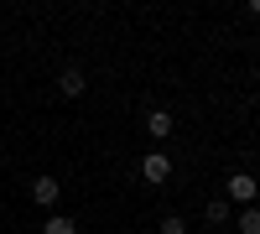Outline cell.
Returning a JSON list of instances; mask_svg holds the SVG:
<instances>
[{
  "instance_id": "obj_9",
  "label": "cell",
  "mask_w": 260,
  "mask_h": 234,
  "mask_svg": "<svg viewBox=\"0 0 260 234\" xmlns=\"http://www.w3.org/2000/svg\"><path fill=\"white\" fill-rule=\"evenodd\" d=\"M161 234H187V219H177V214H167V219H161Z\"/></svg>"
},
{
  "instance_id": "obj_4",
  "label": "cell",
  "mask_w": 260,
  "mask_h": 234,
  "mask_svg": "<svg viewBox=\"0 0 260 234\" xmlns=\"http://www.w3.org/2000/svg\"><path fill=\"white\" fill-rule=\"evenodd\" d=\"M146 130H151V141H167L177 125H172V115H167V110H151V115H146Z\"/></svg>"
},
{
  "instance_id": "obj_5",
  "label": "cell",
  "mask_w": 260,
  "mask_h": 234,
  "mask_svg": "<svg viewBox=\"0 0 260 234\" xmlns=\"http://www.w3.org/2000/svg\"><path fill=\"white\" fill-rule=\"evenodd\" d=\"M57 89H62V94H68V99H78L83 89H89V78H83L78 68H68V73H62V78H57Z\"/></svg>"
},
{
  "instance_id": "obj_3",
  "label": "cell",
  "mask_w": 260,
  "mask_h": 234,
  "mask_svg": "<svg viewBox=\"0 0 260 234\" xmlns=\"http://www.w3.org/2000/svg\"><path fill=\"white\" fill-rule=\"evenodd\" d=\"M31 203L37 208H52L57 203V177H31Z\"/></svg>"
},
{
  "instance_id": "obj_8",
  "label": "cell",
  "mask_w": 260,
  "mask_h": 234,
  "mask_svg": "<svg viewBox=\"0 0 260 234\" xmlns=\"http://www.w3.org/2000/svg\"><path fill=\"white\" fill-rule=\"evenodd\" d=\"M42 234H78V224H73V219H62V214H52Z\"/></svg>"
},
{
  "instance_id": "obj_6",
  "label": "cell",
  "mask_w": 260,
  "mask_h": 234,
  "mask_svg": "<svg viewBox=\"0 0 260 234\" xmlns=\"http://www.w3.org/2000/svg\"><path fill=\"white\" fill-rule=\"evenodd\" d=\"M203 214H208V224H224V219L234 214V208H229V198H213V203L203 208Z\"/></svg>"
},
{
  "instance_id": "obj_1",
  "label": "cell",
  "mask_w": 260,
  "mask_h": 234,
  "mask_svg": "<svg viewBox=\"0 0 260 234\" xmlns=\"http://www.w3.org/2000/svg\"><path fill=\"white\" fill-rule=\"evenodd\" d=\"M255 193H260V187H255L250 172H234V177H229V208H250Z\"/></svg>"
},
{
  "instance_id": "obj_2",
  "label": "cell",
  "mask_w": 260,
  "mask_h": 234,
  "mask_svg": "<svg viewBox=\"0 0 260 234\" xmlns=\"http://www.w3.org/2000/svg\"><path fill=\"white\" fill-rule=\"evenodd\" d=\"M141 177H146V182H167V177H172V156H167V151H146V156H141Z\"/></svg>"
},
{
  "instance_id": "obj_7",
  "label": "cell",
  "mask_w": 260,
  "mask_h": 234,
  "mask_svg": "<svg viewBox=\"0 0 260 234\" xmlns=\"http://www.w3.org/2000/svg\"><path fill=\"white\" fill-rule=\"evenodd\" d=\"M240 234H260V208H240Z\"/></svg>"
}]
</instances>
